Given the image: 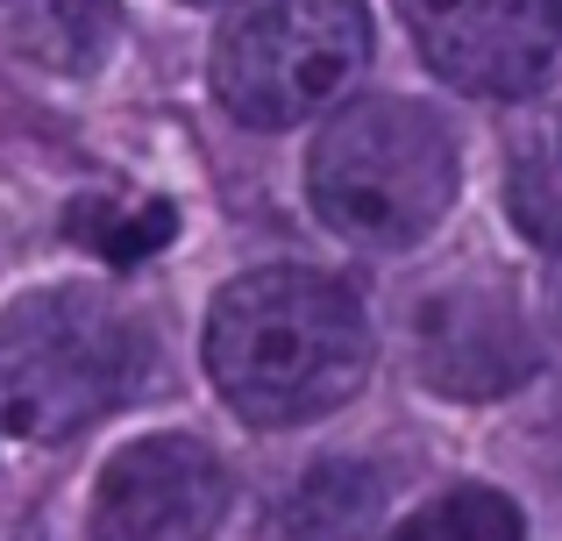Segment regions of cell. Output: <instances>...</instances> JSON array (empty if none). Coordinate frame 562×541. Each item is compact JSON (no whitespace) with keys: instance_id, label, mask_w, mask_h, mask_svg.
<instances>
[{"instance_id":"obj_13","label":"cell","mask_w":562,"mask_h":541,"mask_svg":"<svg viewBox=\"0 0 562 541\" xmlns=\"http://www.w3.org/2000/svg\"><path fill=\"white\" fill-rule=\"evenodd\" d=\"M549 306H555V328H562V257H555V271H549Z\"/></svg>"},{"instance_id":"obj_14","label":"cell","mask_w":562,"mask_h":541,"mask_svg":"<svg viewBox=\"0 0 562 541\" xmlns=\"http://www.w3.org/2000/svg\"><path fill=\"white\" fill-rule=\"evenodd\" d=\"M200 8H214V0H200Z\"/></svg>"},{"instance_id":"obj_12","label":"cell","mask_w":562,"mask_h":541,"mask_svg":"<svg viewBox=\"0 0 562 541\" xmlns=\"http://www.w3.org/2000/svg\"><path fill=\"white\" fill-rule=\"evenodd\" d=\"M506 207L520 214V228L535 243H562V150H527L520 171L506 185Z\"/></svg>"},{"instance_id":"obj_11","label":"cell","mask_w":562,"mask_h":541,"mask_svg":"<svg viewBox=\"0 0 562 541\" xmlns=\"http://www.w3.org/2000/svg\"><path fill=\"white\" fill-rule=\"evenodd\" d=\"M384 541H527V520L506 492L492 485H463V492H441L427 499L420 514H406Z\"/></svg>"},{"instance_id":"obj_10","label":"cell","mask_w":562,"mask_h":541,"mask_svg":"<svg viewBox=\"0 0 562 541\" xmlns=\"http://www.w3.org/2000/svg\"><path fill=\"white\" fill-rule=\"evenodd\" d=\"M65 236H71V243H86L93 257H108V264L122 271V264H143V257H157L171 236H179V207H171V200L86 193V200H71Z\"/></svg>"},{"instance_id":"obj_6","label":"cell","mask_w":562,"mask_h":541,"mask_svg":"<svg viewBox=\"0 0 562 541\" xmlns=\"http://www.w3.org/2000/svg\"><path fill=\"white\" fill-rule=\"evenodd\" d=\"M420 57L449 86L520 100L562 71V0H398Z\"/></svg>"},{"instance_id":"obj_1","label":"cell","mask_w":562,"mask_h":541,"mask_svg":"<svg viewBox=\"0 0 562 541\" xmlns=\"http://www.w3.org/2000/svg\"><path fill=\"white\" fill-rule=\"evenodd\" d=\"M206 371L249 428H306L363 392L371 320H363L357 292L328 271H243L235 285L214 292Z\"/></svg>"},{"instance_id":"obj_5","label":"cell","mask_w":562,"mask_h":541,"mask_svg":"<svg viewBox=\"0 0 562 541\" xmlns=\"http://www.w3.org/2000/svg\"><path fill=\"white\" fill-rule=\"evenodd\" d=\"M413 377L441 399H506L541 371V349L527 335L520 306L492 278H449L427 285L406 314Z\"/></svg>"},{"instance_id":"obj_3","label":"cell","mask_w":562,"mask_h":541,"mask_svg":"<svg viewBox=\"0 0 562 541\" xmlns=\"http://www.w3.org/2000/svg\"><path fill=\"white\" fill-rule=\"evenodd\" d=\"M143 371L150 342L100 285H43L0 314V428L22 442H71L128 406Z\"/></svg>"},{"instance_id":"obj_8","label":"cell","mask_w":562,"mask_h":541,"mask_svg":"<svg viewBox=\"0 0 562 541\" xmlns=\"http://www.w3.org/2000/svg\"><path fill=\"white\" fill-rule=\"evenodd\" d=\"M0 29L29 65L86 79L122 36V0H0Z\"/></svg>"},{"instance_id":"obj_7","label":"cell","mask_w":562,"mask_h":541,"mask_svg":"<svg viewBox=\"0 0 562 541\" xmlns=\"http://www.w3.org/2000/svg\"><path fill=\"white\" fill-rule=\"evenodd\" d=\"M228 499L235 477L206 442L143 435L100 463L86 528L93 541H214V528L228 520Z\"/></svg>"},{"instance_id":"obj_2","label":"cell","mask_w":562,"mask_h":541,"mask_svg":"<svg viewBox=\"0 0 562 541\" xmlns=\"http://www.w3.org/2000/svg\"><path fill=\"white\" fill-rule=\"evenodd\" d=\"M463 185V150L427 100H357L321 128L306 157V200L321 228L357 250H413L435 236Z\"/></svg>"},{"instance_id":"obj_4","label":"cell","mask_w":562,"mask_h":541,"mask_svg":"<svg viewBox=\"0 0 562 541\" xmlns=\"http://www.w3.org/2000/svg\"><path fill=\"white\" fill-rule=\"evenodd\" d=\"M371 65L363 0H257L214 43V100L249 128H300Z\"/></svg>"},{"instance_id":"obj_9","label":"cell","mask_w":562,"mask_h":541,"mask_svg":"<svg viewBox=\"0 0 562 541\" xmlns=\"http://www.w3.org/2000/svg\"><path fill=\"white\" fill-rule=\"evenodd\" d=\"M384 514V477L357 457H328L285 492L278 520L292 541H371Z\"/></svg>"}]
</instances>
